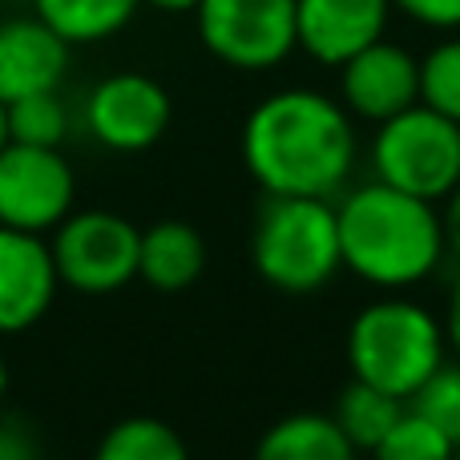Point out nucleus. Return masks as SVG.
Masks as SVG:
<instances>
[{
    "mask_svg": "<svg viewBox=\"0 0 460 460\" xmlns=\"http://www.w3.org/2000/svg\"><path fill=\"white\" fill-rule=\"evenodd\" d=\"M243 158L270 194L327 199L356 166L351 118L315 89H283L259 102L243 129Z\"/></svg>",
    "mask_w": 460,
    "mask_h": 460,
    "instance_id": "nucleus-1",
    "label": "nucleus"
},
{
    "mask_svg": "<svg viewBox=\"0 0 460 460\" xmlns=\"http://www.w3.org/2000/svg\"><path fill=\"white\" fill-rule=\"evenodd\" d=\"M343 262L376 287H408L437 267L445 251L432 202L404 194L388 182L359 186L340 210Z\"/></svg>",
    "mask_w": 460,
    "mask_h": 460,
    "instance_id": "nucleus-2",
    "label": "nucleus"
},
{
    "mask_svg": "<svg viewBox=\"0 0 460 460\" xmlns=\"http://www.w3.org/2000/svg\"><path fill=\"white\" fill-rule=\"evenodd\" d=\"M348 364L356 380L412 400L416 388L445 364V332L416 303H372L348 332Z\"/></svg>",
    "mask_w": 460,
    "mask_h": 460,
    "instance_id": "nucleus-3",
    "label": "nucleus"
},
{
    "mask_svg": "<svg viewBox=\"0 0 460 460\" xmlns=\"http://www.w3.org/2000/svg\"><path fill=\"white\" fill-rule=\"evenodd\" d=\"M254 267L270 287L291 295L319 291L343 267L340 215L323 199L270 194L254 226Z\"/></svg>",
    "mask_w": 460,
    "mask_h": 460,
    "instance_id": "nucleus-4",
    "label": "nucleus"
},
{
    "mask_svg": "<svg viewBox=\"0 0 460 460\" xmlns=\"http://www.w3.org/2000/svg\"><path fill=\"white\" fill-rule=\"evenodd\" d=\"M376 178L432 202L460 186V121L416 102L412 110L380 121L372 146Z\"/></svg>",
    "mask_w": 460,
    "mask_h": 460,
    "instance_id": "nucleus-5",
    "label": "nucleus"
},
{
    "mask_svg": "<svg viewBox=\"0 0 460 460\" xmlns=\"http://www.w3.org/2000/svg\"><path fill=\"white\" fill-rule=\"evenodd\" d=\"M199 37L230 69H275L299 45L295 0H202Z\"/></svg>",
    "mask_w": 460,
    "mask_h": 460,
    "instance_id": "nucleus-6",
    "label": "nucleus"
},
{
    "mask_svg": "<svg viewBox=\"0 0 460 460\" xmlns=\"http://www.w3.org/2000/svg\"><path fill=\"white\" fill-rule=\"evenodd\" d=\"M142 230L113 210H85L61 223L53 243V262L61 283L85 295H110L137 275Z\"/></svg>",
    "mask_w": 460,
    "mask_h": 460,
    "instance_id": "nucleus-7",
    "label": "nucleus"
},
{
    "mask_svg": "<svg viewBox=\"0 0 460 460\" xmlns=\"http://www.w3.org/2000/svg\"><path fill=\"white\" fill-rule=\"evenodd\" d=\"M73 190V170L61 150L21 142H8L0 150V226L40 234L65 223Z\"/></svg>",
    "mask_w": 460,
    "mask_h": 460,
    "instance_id": "nucleus-8",
    "label": "nucleus"
},
{
    "mask_svg": "<svg viewBox=\"0 0 460 460\" xmlns=\"http://www.w3.org/2000/svg\"><path fill=\"white\" fill-rule=\"evenodd\" d=\"M170 93L146 73H113L89 93L85 118L102 146L118 154H142L170 129Z\"/></svg>",
    "mask_w": 460,
    "mask_h": 460,
    "instance_id": "nucleus-9",
    "label": "nucleus"
},
{
    "mask_svg": "<svg viewBox=\"0 0 460 460\" xmlns=\"http://www.w3.org/2000/svg\"><path fill=\"white\" fill-rule=\"evenodd\" d=\"M343 102L367 121H388L420 102V61L392 40H372L340 65Z\"/></svg>",
    "mask_w": 460,
    "mask_h": 460,
    "instance_id": "nucleus-10",
    "label": "nucleus"
},
{
    "mask_svg": "<svg viewBox=\"0 0 460 460\" xmlns=\"http://www.w3.org/2000/svg\"><path fill=\"white\" fill-rule=\"evenodd\" d=\"M61 283L53 262V246H45L29 230L0 226V335L32 327L53 303Z\"/></svg>",
    "mask_w": 460,
    "mask_h": 460,
    "instance_id": "nucleus-11",
    "label": "nucleus"
},
{
    "mask_svg": "<svg viewBox=\"0 0 460 460\" xmlns=\"http://www.w3.org/2000/svg\"><path fill=\"white\" fill-rule=\"evenodd\" d=\"M392 0H295L299 49L323 65H343L384 37Z\"/></svg>",
    "mask_w": 460,
    "mask_h": 460,
    "instance_id": "nucleus-12",
    "label": "nucleus"
},
{
    "mask_svg": "<svg viewBox=\"0 0 460 460\" xmlns=\"http://www.w3.org/2000/svg\"><path fill=\"white\" fill-rule=\"evenodd\" d=\"M69 69V40L40 16L0 24V102L57 89Z\"/></svg>",
    "mask_w": 460,
    "mask_h": 460,
    "instance_id": "nucleus-13",
    "label": "nucleus"
},
{
    "mask_svg": "<svg viewBox=\"0 0 460 460\" xmlns=\"http://www.w3.org/2000/svg\"><path fill=\"white\" fill-rule=\"evenodd\" d=\"M207 267V243L190 223H154L142 230L137 275L154 291H186Z\"/></svg>",
    "mask_w": 460,
    "mask_h": 460,
    "instance_id": "nucleus-14",
    "label": "nucleus"
},
{
    "mask_svg": "<svg viewBox=\"0 0 460 460\" xmlns=\"http://www.w3.org/2000/svg\"><path fill=\"white\" fill-rule=\"evenodd\" d=\"M356 445L343 437L335 416L299 412L267 429L254 448V460H356Z\"/></svg>",
    "mask_w": 460,
    "mask_h": 460,
    "instance_id": "nucleus-15",
    "label": "nucleus"
},
{
    "mask_svg": "<svg viewBox=\"0 0 460 460\" xmlns=\"http://www.w3.org/2000/svg\"><path fill=\"white\" fill-rule=\"evenodd\" d=\"M142 0H37V16L69 45H89L121 32Z\"/></svg>",
    "mask_w": 460,
    "mask_h": 460,
    "instance_id": "nucleus-16",
    "label": "nucleus"
},
{
    "mask_svg": "<svg viewBox=\"0 0 460 460\" xmlns=\"http://www.w3.org/2000/svg\"><path fill=\"white\" fill-rule=\"evenodd\" d=\"M404 400L392 396V392L376 388V384L356 380L348 392L340 396V412H335V424L343 429V437L356 445V453H372L384 437L392 432V424L404 416Z\"/></svg>",
    "mask_w": 460,
    "mask_h": 460,
    "instance_id": "nucleus-17",
    "label": "nucleus"
},
{
    "mask_svg": "<svg viewBox=\"0 0 460 460\" xmlns=\"http://www.w3.org/2000/svg\"><path fill=\"white\" fill-rule=\"evenodd\" d=\"M93 460H190V453L166 420L129 416L105 432Z\"/></svg>",
    "mask_w": 460,
    "mask_h": 460,
    "instance_id": "nucleus-18",
    "label": "nucleus"
},
{
    "mask_svg": "<svg viewBox=\"0 0 460 460\" xmlns=\"http://www.w3.org/2000/svg\"><path fill=\"white\" fill-rule=\"evenodd\" d=\"M65 134H69V113H65V102L57 97V89L8 102V142L57 150L65 142Z\"/></svg>",
    "mask_w": 460,
    "mask_h": 460,
    "instance_id": "nucleus-19",
    "label": "nucleus"
},
{
    "mask_svg": "<svg viewBox=\"0 0 460 460\" xmlns=\"http://www.w3.org/2000/svg\"><path fill=\"white\" fill-rule=\"evenodd\" d=\"M456 456V445L437 429L429 424L420 412L408 408L392 432L372 448V460H453Z\"/></svg>",
    "mask_w": 460,
    "mask_h": 460,
    "instance_id": "nucleus-20",
    "label": "nucleus"
},
{
    "mask_svg": "<svg viewBox=\"0 0 460 460\" xmlns=\"http://www.w3.org/2000/svg\"><path fill=\"white\" fill-rule=\"evenodd\" d=\"M420 102L460 121V37L437 45L420 61Z\"/></svg>",
    "mask_w": 460,
    "mask_h": 460,
    "instance_id": "nucleus-21",
    "label": "nucleus"
},
{
    "mask_svg": "<svg viewBox=\"0 0 460 460\" xmlns=\"http://www.w3.org/2000/svg\"><path fill=\"white\" fill-rule=\"evenodd\" d=\"M412 412H420L429 424H437L460 448V364H440L437 372L416 388Z\"/></svg>",
    "mask_w": 460,
    "mask_h": 460,
    "instance_id": "nucleus-22",
    "label": "nucleus"
},
{
    "mask_svg": "<svg viewBox=\"0 0 460 460\" xmlns=\"http://www.w3.org/2000/svg\"><path fill=\"white\" fill-rule=\"evenodd\" d=\"M392 8L432 29H460V0H392Z\"/></svg>",
    "mask_w": 460,
    "mask_h": 460,
    "instance_id": "nucleus-23",
    "label": "nucleus"
},
{
    "mask_svg": "<svg viewBox=\"0 0 460 460\" xmlns=\"http://www.w3.org/2000/svg\"><path fill=\"white\" fill-rule=\"evenodd\" d=\"M0 460H40L37 440L21 420H0Z\"/></svg>",
    "mask_w": 460,
    "mask_h": 460,
    "instance_id": "nucleus-24",
    "label": "nucleus"
},
{
    "mask_svg": "<svg viewBox=\"0 0 460 460\" xmlns=\"http://www.w3.org/2000/svg\"><path fill=\"white\" fill-rule=\"evenodd\" d=\"M440 226H445V246H453L460 254V186L448 194V210H445V218H440Z\"/></svg>",
    "mask_w": 460,
    "mask_h": 460,
    "instance_id": "nucleus-25",
    "label": "nucleus"
},
{
    "mask_svg": "<svg viewBox=\"0 0 460 460\" xmlns=\"http://www.w3.org/2000/svg\"><path fill=\"white\" fill-rule=\"evenodd\" d=\"M445 340L453 343V348L460 351V279L453 287V299H448V323H445Z\"/></svg>",
    "mask_w": 460,
    "mask_h": 460,
    "instance_id": "nucleus-26",
    "label": "nucleus"
},
{
    "mask_svg": "<svg viewBox=\"0 0 460 460\" xmlns=\"http://www.w3.org/2000/svg\"><path fill=\"white\" fill-rule=\"evenodd\" d=\"M142 4H154V8H162V13H194L202 0H142Z\"/></svg>",
    "mask_w": 460,
    "mask_h": 460,
    "instance_id": "nucleus-27",
    "label": "nucleus"
},
{
    "mask_svg": "<svg viewBox=\"0 0 460 460\" xmlns=\"http://www.w3.org/2000/svg\"><path fill=\"white\" fill-rule=\"evenodd\" d=\"M8 146V105L0 102V150Z\"/></svg>",
    "mask_w": 460,
    "mask_h": 460,
    "instance_id": "nucleus-28",
    "label": "nucleus"
},
{
    "mask_svg": "<svg viewBox=\"0 0 460 460\" xmlns=\"http://www.w3.org/2000/svg\"><path fill=\"white\" fill-rule=\"evenodd\" d=\"M4 388H8V367H4V359H0V396H4Z\"/></svg>",
    "mask_w": 460,
    "mask_h": 460,
    "instance_id": "nucleus-29",
    "label": "nucleus"
},
{
    "mask_svg": "<svg viewBox=\"0 0 460 460\" xmlns=\"http://www.w3.org/2000/svg\"><path fill=\"white\" fill-rule=\"evenodd\" d=\"M453 460H460V448H456V456H453Z\"/></svg>",
    "mask_w": 460,
    "mask_h": 460,
    "instance_id": "nucleus-30",
    "label": "nucleus"
}]
</instances>
